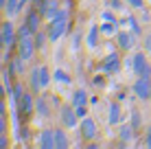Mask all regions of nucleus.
Here are the masks:
<instances>
[{
    "label": "nucleus",
    "mask_w": 151,
    "mask_h": 149,
    "mask_svg": "<svg viewBox=\"0 0 151 149\" xmlns=\"http://www.w3.org/2000/svg\"><path fill=\"white\" fill-rule=\"evenodd\" d=\"M37 53V46H35V37H33V31L29 29L27 22H22L18 27V55L24 57L27 61H31Z\"/></svg>",
    "instance_id": "nucleus-1"
},
{
    "label": "nucleus",
    "mask_w": 151,
    "mask_h": 149,
    "mask_svg": "<svg viewBox=\"0 0 151 149\" xmlns=\"http://www.w3.org/2000/svg\"><path fill=\"white\" fill-rule=\"evenodd\" d=\"M46 31H48V40L50 42H59V40L66 35V31H68V11L61 9V11L50 20V24H48Z\"/></svg>",
    "instance_id": "nucleus-2"
},
{
    "label": "nucleus",
    "mask_w": 151,
    "mask_h": 149,
    "mask_svg": "<svg viewBox=\"0 0 151 149\" xmlns=\"http://www.w3.org/2000/svg\"><path fill=\"white\" fill-rule=\"evenodd\" d=\"M0 46L4 50H13V46H18V29L13 27L11 18L4 20L0 27Z\"/></svg>",
    "instance_id": "nucleus-3"
},
{
    "label": "nucleus",
    "mask_w": 151,
    "mask_h": 149,
    "mask_svg": "<svg viewBox=\"0 0 151 149\" xmlns=\"http://www.w3.org/2000/svg\"><path fill=\"white\" fill-rule=\"evenodd\" d=\"M121 68H123V59H121V55H118L116 50H110V53L105 55V59L101 61L103 75H116V73H121Z\"/></svg>",
    "instance_id": "nucleus-4"
},
{
    "label": "nucleus",
    "mask_w": 151,
    "mask_h": 149,
    "mask_svg": "<svg viewBox=\"0 0 151 149\" xmlns=\"http://www.w3.org/2000/svg\"><path fill=\"white\" fill-rule=\"evenodd\" d=\"M59 123L61 127H66V130H72V127L79 125V116H77V110L75 105H59Z\"/></svg>",
    "instance_id": "nucleus-5"
},
{
    "label": "nucleus",
    "mask_w": 151,
    "mask_h": 149,
    "mask_svg": "<svg viewBox=\"0 0 151 149\" xmlns=\"http://www.w3.org/2000/svg\"><path fill=\"white\" fill-rule=\"evenodd\" d=\"M35 92H31V90H24V94L20 96V101L15 103V110H18V114L20 116H24L27 119L29 114H33L35 112Z\"/></svg>",
    "instance_id": "nucleus-6"
},
{
    "label": "nucleus",
    "mask_w": 151,
    "mask_h": 149,
    "mask_svg": "<svg viewBox=\"0 0 151 149\" xmlns=\"http://www.w3.org/2000/svg\"><path fill=\"white\" fill-rule=\"evenodd\" d=\"M132 92L140 101H151V79H147V77H136V81L132 83Z\"/></svg>",
    "instance_id": "nucleus-7"
},
{
    "label": "nucleus",
    "mask_w": 151,
    "mask_h": 149,
    "mask_svg": "<svg viewBox=\"0 0 151 149\" xmlns=\"http://www.w3.org/2000/svg\"><path fill=\"white\" fill-rule=\"evenodd\" d=\"M79 132H81V136L86 138V140H94L96 138V121L92 119V116H86V119H81L79 121Z\"/></svg>",
    "instance_id": "nucleus-8"
},
{
    "label": "nucleus",
    "mask_w": 151,
    "mask_h": 149,
    "mask_svg": "<svg viewBox=\"0 0 151 149\" xmlns=\"http://www.w3.org/2000/svg\"><path fill=\"white\" fill-rule=\"evenodd\" d=\"M116 44L121 50H127V53H132L134 44H136V35L132 33V31H118L116 33Z\"/></svg>",
    "instance_id": "nucleus-9"
},
{
    "label": "nucleus",
    "mask_w": 151,
    "mask_h": 149,
    "mask_svg": "<svg viewBox=\"0 0 151 149\" xmlns=\"http://www.w3.org/2000/svg\"><path fill=\"white\" fill-rule=\"evenodd\" d=\"M40 68H42V64H37V66H33L31 68V73H29V90L31 92H42L44 88H42V77H40Z\"/></svg>",
    "instance_id": "nucleus-10"
},
{
    "label": "nucleus",
    "mask_w": 151,
    "mask_h": 149,
    "mask_svg": "<svg viewBox=\"0 0 151 149\" xmlns=\"http://www.w3.org/2000/svg\"><path fill=\"white\" fill-rule=\"evenodd\" d=\"M121 121H123L121 103H118V101H112L110 107H107V123H110V125H121Z\"/></svg>",
    "instance_id": "nucleus-11"
},
{
    "label": "nucleus",
    "mask_w": 151,
    "mask_h": 149,
    "mask_svg": "<svg viewBox=\"0 0 151 149\" xmlns=\"http://www.w3.org/2000/svg\"><path fill=\"white\" fill-rule=\"evenodd\" d=\"M147 64H149V61H147V55H145L142 50H136V53L132 55V73L136 75V77L142 73V68H145Z\"/></svg>",
    "instance_id": "nucleus-12"
},
{
    "label": "nucleus",
    "mask_w": 151,
    "mask_h": 149,
    "mask_svg": "<svg viewBox=\"0 0 151 149\" xmlns=\"http://www.w3.org/2000/svg\"><path fill=\"white\" fill-rule=\"evenodd\" d=\"M37 147L42 149H55V130H42L37 138Z\"/></svg>",
    "instance_id": "nucleus-13"
},
{
    "label": "nucleus",
    "mask_w": 151,
    "mask_h": 149,
    "mask_svg": "<svg viewBox=\"0 0 151 149\" xmlns=\"http://www.w3.org/2000/svg\"><path fill=\"white\" fill-rule=\"evenodd\" d=\"M134 136H136V127H134L132 123H125V125H121V130H118L121 145H129V143L134 140Z\"/></svg>",
    "instance_id": "nucleus-14"
},
{
    "label": "nucleus",
    "mask_w": 151,
    "mask_h": 149,
    "mask_svg": "<svg viewBox=\"0 0 151 149\" xmlns=\"http://www.w3.org/2000/svg\"><path fill=\"white\" fill-rule=\"evenodd\" d=\"M40 11H42V15H44V18L53 20L55 15L59 13V2H57V0H46V2L40 7Z\"/></svg>",
    "instance_id": "nucleus-15"
},
{
    "label": "nucleus",
    "mask_w": 151,
    "mask_h": 149,
    "mask_svg": "<svg viewBox=\"0 0 151 149\" xmlns=\"http://www.w3.org/2000/svg\"><path fill=\"white\" fill-rule=\"evenodd\" d=\"M24 22L29 24V29L33 31H40V22H42V11H37V9H31V11L27 13V18H24Z\"/></svg>",
    "instance_id": "nucleus-16"
},
{
    "label": "nucleus",
    "mask_w": 151,
    "mask_h": 149,
    "mask_svg": "<svg viewBox=\"0 0 151 149\" xmlns=\"http://www.w3.org/2000/svg\"><path fill=\"white\" fill-rule=\"evenodd\" d=\"M24 4H27V0H7V4H4V13H7L9 18H15V15L22 11Z\"/></svg>",
    "instance_id": "nucleus-17"
},
{
    "label": "nucleus",
    "mask_w": 151,
    "mask_h": 149,
    "mask_svg": "<svg viewBox=\"0 0 151 149\" xmlns=\"http://www.w3.org/2000/svg\"><path fill=\"white\" fill-rule=\"evenodd\" d=\"M75 107H79V105H88L90 103V96H88V92L83 90V88H77L75 92H72V101H70Z\"/></svg>",
    "instance_id": "nucleus-18"
},
{
    "label": "nucleus",
    "mask_w": 151,
    "mask_h": 149,
    "mask_svg": "<svg viewBox=\"0 0 151 149\" xmlns=\"http://www.w3.org/2000/svg\"><path fill=\"white\" fill-rule=\"evenodd\" d=\"M66 130V127H64ZM61 130V127H57L55 130V149H66L70 145V140H68V134Z\"/></svg>",
    "instance_id": "nucleus-19"
},
{
    "label": "nucleus",
    "mask_w": 151,
    "mask_h": 149,
    "mask_svg": "<svg viewBox=\"0 0 151 149\" xmlns=\"http://www.w3.org/2000/svg\"><path fill=\"white\" fill-rule=\"evenodd\" d=\"M35 112H37L40 116H50V105H48V99H46V96L35 99Z\"/></svg>",
    "instance_id": "nucleus-20"
},
{
    "label": "nucleus",
    "mask_w": 151,
    "mask_h": 149,
    "mask_svg": "<svg viewBox=\"0 0 151 149\" xmlns=\"http://www.w3.org/2000/svg\"><path fill=\"white\" fill-rule=\"evenodd\" d=\"M53 81H55V83H59V86H61V83H64V86H70V83H72V77L66 73L64 68H57L55 73H53Z\"/></svg>",
    "instance_id": "nucleus-21"
},
{
    "label": "nucleus",
    "mask_w": 151,
    "mask_h": 149,
    "mask_svg": "<svg viewBox=\"0 0 151 149\" xmlns=\"http://www.w3.org/2000/svg\"><path fill=\"white\" fill-rule=\"evenodd\" d=\"M99 33H101V27L92 24L90 31H88V48H96L99 46Z\"/></svg>",
    "instance_id": "nucleus-22"
},
{
    "label": "nucleus",
    "mask_w": 151,
    "mask_h": 149,
    "mask_svg": "<svg viewBox=\"0 0 151 149\" xmlns=\"http://www.w3.org/2000/svg\"><path fill=\"white\" fill-rule=\"evenodd\" d=\"M33 37H35V46H37V50H44V46L50 42V40H48V31H42V29L35 31Z\"/></svg>",
    "instance_id": "nucleus-23"
},
{
    "label": "nucleus",
    "mask_w": 151,
    "mask_h": 149,
    "mask_svg": "<svg viewBox=\"0 0 151 149\" xmlns=\"http://www.w3.org/2000/svg\"><path fill=\"white\" fill-rule=\"evenodd\" d=\"M24 66H27V59L20 57V55L11 59V68H13V73H15V75H24V73H27V68H24Z\"/></svg>",
    "instance_id": "nucleus-24"
},
{
    "label": "nucleus",
    "mask_w": 151,
    "mask_h": 149,
    "mask_svg": "<svg viewBox=\"0 0 151 149\" xmlns=\"http://www.w3.org/2000/svg\"><path fill=\"white\" fill-rule=\"evenodd\" d=\"M125 24L132 29V33L136 35V37H138V35H142V27H140V22L134 18V15H127V18H125Z\"/></svg>",
    "instance_id": "nucleus-25"
},
{
    "label": "nucleus",
    "mask_w": 151,
    "mask_h": 149,
    "mask_svg": "<svg viewBox=\"0 0 151 149\" xmlns=\"http://www.w3.org/2000/svg\"><path fill=\"white\" fill-rule=\"evenodd\" d=\"M24 90H27V86H24V83H20V81H18V83H13V92H11V103L13 105L20 101V96L24 94Z\"/></svg>",
    "instance_id": "nucleus-26"
},
{
    "label": "nucleus",
    "mask_w": 151,
    "mask_h": 149,
    "mask_svg": "<svg viewBox=\"0 0 151 149\" xmlns=\"http://www.w3.org/2000/svg\"><path fill=\"white\" fill-rule=\"evenodd\" d=\"M40 77H42V88L46 90L50 86V81H53V75H50V70L46 68L44 64H42V68H40Z\"/></svg>",
    "instance_id": "nucleus-27"
},
{
    "label": "nucleus",
    "mask_w": 151,
    "mask_h": 149,
    "mask_svg": "<svg viewBox=\"0 0 151 149\" xmlns=\"http://www.w3.org/2000/svg\"><path fill=\"white\" fill-rule=\"evenodd\" d=\"M101 33H103V35H114V33H118V31H116V22H103V24H101Z\"/></svg>",
    "instance_id": "nucleus-28"
},
{
    "label": "nucleus",
    "mask_w": 151,
    "mask_h": 149,
    "mask_svg": "<svg viewBox=\"0 0 151 149\" xmlns=\"http://www.w3.org/2000/svg\"><path fill=\"white\" fill-rule=\"evenodd\" d=\"M129 123H132V125L138 130V127L142 125V114H140L138 110H132V121H129Z\"/></svg>",
    "instance_id": "nucleus-29"
},
{
    "label": "nucleus",
    "mask_w": 151,
    "mask_h": 149,
    "mask_svg": "<svg viewBox=\"0 0 151 149\" xmlns=\"http://www.w3.org/2000/svg\"><path fill=\"white\" fill-rule=\"evenodd\" d=\"M125 4H127L125 0H107V7H110V9H114V11H121V9L125 7Z\"/></svg>",
    "instance_id": "nucleus-30"
},
{
    "label": "nucleus",
    "mask_w": 151,
    "mask_h": 149,
    "mask_svg": "<svg viewBox=\"0 0 151 149\" xmlns=\"http://www.w3.org/2000/svg\"><path fill=\"white\" fill-rule=\"evenodd\" d=\"M101 18H103V22H118V20H116V15H114V11H112V9H107V11H103V13H101Z\"/></svg>",
    "instance_id": "nucleus-31"
},
{
    "label": "nucleus",
    "mask_w": 151,
    "mask_h": 149,
    "mask_svg": "<svg viewBox=\"0 0 151 149\" xmlns=\"http://www.w3.org/2000/svg\"><path fill=\"white\" fill-rule=\"evenodd\" d=\"M127 2V7H132V9H142L145 7V0H125Z\"/></svg>",
    "instance_id": "nucleus-32"
},
{
    "label": "nucleus",
    "mask_w": 151,
    "mask_h": 149,
    "mask_svg": "<svg viewBox=\"0 0 151 149\" xmlns=\"http://www.w3.org/2000/svg\"><path fill=\"white\" fill-rule=\"evenodd\" d=\"M145 147L151 149V125H147V130H145Z\"/></svg>",
    "instance_id": "nucleus-33"
},
{
    "label": "nucleus",
    "mask_w": 151,
    "mask_h": 149,
    "mask_svg": "<svg viewBox=\"0 0 151 149\" xmlns=\"http://www.w3.org/2000/svg\"><path fill=\"white\" fill-rule=\"evenodd\" d=\"M77 110V116H79V119H86L88 116V105H79V107H75Z\"/></svg>",
    "instance_id": "nucleus-34"
},
{
    "label": "nucleus",
    "mask_w": 151,
    "mask_h": 149,
    "mask_svg": "<svg viewBox=\"0 0 151 149\" xmlns=\"http://www.w3.org/2000/svg\"><path fill=\"white\" fill-rule=\"evenodd\" d=\"M7 147H9V136L0 134V149H7Z\"/></svg>",
    "instance_id": "nucleus-35"
},
{
    "label": "nucleus",
    "mask_w": 151,
    "mask_h": 149,
    "mask_svg": "<svg viewBox=\"0 0 151 149\" xmlns=\"http://www.w3.org/2000/svg\"><path fill=\"white\" fill-rule=\"evenodd\" d=\"M0 134H7V119H4V114H0Z\"/></svg>",
    "instance_id": "nucleus-36"
},
{
    "label": "nucleus",
    "mask_w": 151,
    "mask_h": 149,
    "mask_svg": "<svg viewBox=\"0 0 151 149\" xmlns=\"http://www.w3.org/2000/svg\"><path fill=\"white\" fill-rule=\"evenodd\" d=\"M145 50H149V55H151V33L145 35Z\"/></svg>",
    "instance_id": "nucleus-37"
},
{
    "label": "nucleus",
    "mask_w": 151,
    "mask_h": 149,
    "mask_svg": "<svg viewBox=\"0 0 151 149\" xmlns=\"http://www.w3.org/2000/svg\"><path fill=\"white\" fill-rule=\"evenodd\" d=\"M138 77H147V79H151V66L147 64V66H145V68H142V73H140Z\"/></svg>",
    "instance_id": "nucleus-38"
},
{
    "label": "nucleus",
    "mask_w": 151,
    "mask_h": 149,
    "mask_svg": "<svg viewBox=\"0 0 151 149\" xmlns=\"http://www.w3.org/2000/svg\"><path fill=\"white\" fill-rule=\"evenodd\" d=\"M79 44H81V35H79V33H77V35H75V37H72V48H75V50H77V48H79Z\"/></svg>",
    "instance_id": "nucleus-39"
},
{
    "label": "nucleus",
    "mask_w": 151,
    "mask_h": 149,
    "mask_svg": "<svg viewBox=\"0 0 151 149\" xmlns=\"http://www.w3.org/2000/svg\"><path fill=\"white\" fill-rule=\"evenodd\" d=\"M92 83H94L96 88H103V77H94V79H92Z\"/></svg>",
    "instance_id": "nucleus-40"
},
{
    "label": "nucleus",
    "mask_w": 151,
    "mask_h": 149,
    "mask_svg": "<svg viewBox=\"0 0 151 149\" xmlns=\"http://www.w3.org/2000/svg\"><path fill=\"white\" fill-rule=\"evenodd\" d=\"M4 112H7V107H4V101L0 99V114H4Z\"/></svg>",
    "instance_id": "nucleus-41"
},
{
    "label": "nucleus",
    "mask_w": 151,
    "mask_h": 149,
    "mask_svg": "<svg viewBox=\"0 0 151 149\" xmlns=\"http://www.w3.org/2000/svg\"><path fill=\"white\" fill-rule=\"evenodd\" d=\"M0 75H2V53H0Z\"/></svg>",
    "instance_id": "nucleus-42"
},
{
    "label": "nucleus",
    "mask_w": 151,
    "mask_h": 149,
    "mask_svg": "<svg viewBox=\"0 0 151 149\" xmlns=\"http://www.w3.org/2000/svg\"><path fill=\"white\" fill-rule=\"evenodd\" d=\"M4 4H7V0H0V9H4Z\"/></svg>",
    "instance_id": "nucleus-43"
},
{
    "label": "nucleus",
    "mask_w": 151,
    "mask_h": 149,
    "mask_svg": "<svg viewBox=\"0 0 151 149\" xmlns=\"http://www.w3.org/2000/svg\"><path fill=\"white\" fill-rule=\"evenodd\" d=\"M2 22H4V20H0V27H2Z\"/></svg>",
    "instance_id": "nucleus-44"
},
{
    "label": "nucleus",
    "mask_w": 151,
    "mask_h": 149,
    "mask_svg": "<svg viewBox=\"0 0 151 149\" xmlns=\"http://www.w3.org/2000/svg\"><path fill=\"white\" fill-rule=\"evenodd\" d=\"M0 48H2V46H0Z\"/></svg>",
    "instance_id": "nucleus-45"
}]
</instances>
